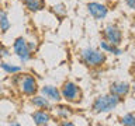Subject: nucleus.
<instances>
[{
	"instance_id": "obj_11",
	"label": "nucleus",
	"mask_w": 135,
	"mask_h": 126,
	"mask_svg": "<svg viewBox=\"0 0 135 126\" xmlns=\"http://www.w3.org/2000/svg\"><path fill=\"white\" fill-rule=\"evenodd\" d=\"M30 104L32 105L35 109H48V111H52V102L45 98L42 94H34L32 97H30Z\"/></svg>"
},
{
	"instance_id": "obj_3",
	"label": "nucleus",
	"mask_w": 135,
	"mask_h": 126,
	"mask_svg": "<svg viewBox=\"0 0 135 126\" xmlns=\"http://www.w3.org/2000/svg\"><path fill=\"white\" fill-rule=\"evenodd\" d=\"M122 102L121 98L113 95V94H104V95H99L97 98H94L91 104V112L99 115V113H107L114 111L118 105Z\"/></svg>"
},
{
	"instance_id": "obj_17",
	"label": "nucleus",
	"mask_w": 135,
	"mask_h": 126,
	"mask_svg": "<svg viewBox=\"0 0 135 126\" xmlns=\"http://www.w3.org/2000/svg\"><path fill=\"white\" fill-rule=\"evenodd\" d=\"M51 10H52V13L58 17V18H63V17L68 14V8H66V6H65L63 3L54 4V6L51 7Z\"/></svg>"
},
{
	"instance_id": "obj_24",
	"label": "nucleus",
	"mask_w": 135,
	"mask_h": 126,
	"mask_svg": "<svg viewBox=\"0 0 135 126\" xmlns=\"http://www.w3.org/2000/svg\"><path fill=\"white\" fill-rule=\"evenodd\" d=\"M8 125H10V126H20V122H16V120H10V122H8Z\"/></svg>"
},
{
	"instance_id": "obj_5",
	"label": "nucleus",
	"mask_w": 135,
	"mask_h": 126,
	"mask_svg": "<svg viewBox=\"0 0 135 126\" xmlns=\"http://www.w3.org/2000/svg\"><path fill=\"white\" fill-rule=\"evenodd\" d=\"M13 53L16 55V57L20 60L21 65H27L34 57V52L28 48L27 39L24 36H17L14 39V42H13Z\"/></svg>"
},
{
	"instance_id": "obj_22",
	"label": "nucleus",
	"mask_w": 135,
	"mask_h": 126,
	"mask_svg": "<svg viewBox=\"0 0 135 126\" xmlns=\"http://www.w3.org/2000/svg\"><path fill=\"white\" fill-rule=\"evenodd\" d=\"M59 125H62V126H73L75 123L70 122V120H68V119H63L62 122H59Z\"/></svg>"
},
{
	"instance_id": "obj_15",
	"label": "nucleus",
	"mask_w": 135,
	"mask_h": 126,
	"mask_svg": "<svg viewBox=\"0 0 135 126\" xmlns=\"http://www.w3.org/2000/svg\"><path fill=\"white\" fill-rule=\"evenodd\" d=\"M0 69H2L6 74L11 76V74H16V73L23 71V66L14 65V63H8L6 60H2V62H0Z\"/></svg>"
},
{
	"instance_id": "obj_4",
	"label": "nucleus",
	"mask_w": 135,
	"mask_h": 126,
	"mask_svg": "<svg viewBox=\"0 0 135 126\" xmlns=\"http://www.w3.org/2000/svg\"><path fill=\"white\" fill-rule=\"evenodd\" d=\"M61 95L62 99L68 104H80L83 101V91L79 84L72 80H66L61 86Z\"/></svg>"
},
{
	"instance_id": "obj_1",
	"label": "nucleus",
	"mask_w": 135,
	"mask_h": 126,
	"mask_svg": "<svg viewBox=\"0 0 135 126\" xmlns=\"http://www.w3.org/2000/svg\"><path fill=\"white\" fill-rule=\"evenodd\" d=\"M10 83L14 87L18 88V91L25 97H32L34 94L40 92L38 80L31 73H23V71H20V73L11 74Z\"/></svg>"
},
{
	"instance_id": "obj_14",
	"label": "nucleus",
	"mask_w": 135,
	"mask_h": 126,
	"mask_svg": "<svg viewBox=\"0 0 135 126\" xmlns=\"http://www.w3.org/2000/svg\"><path fill=\"white\" fill-rule=\"evenodd\" d=\"M99 46H100V49L103 50V52L111 53V55H114V56H120V55L122 53V49H121L118 45H113V44H110V42L104 41V39L100 41Z\"/></svg>"
},
{
	"instance_id": "obj_10",
	"label": "nucleus",
	"mask_w": 135,
	"mask_h": 126,
	"mask_svg": "<svg viewBox=\"0 0 135 126\" xmlns=\"http://www.w3.org/2000/svg\"><path fill=\"white\" fill-rule=\"evenodd\" d=\"M31 119L37 126H46L52 120V115L48 109H35L34 112H31Z\"/></svg>"
},
{
	"instance_id": "obj_21",
	"label": "nucleus",
	"mask_w": 135,
	"mask_h": 126,
	"mask_svg": "<svg viewBox=\"0 0 135 126\" xmlns=\"http://www.w3.org/2000/svg\"><path fill=\"white\" fill-rule=\"evenodd\" d=\"M125 4L128 6V8L135 11V0H125Z\"/></svg>"
},
{
	"instance_id": "obj_13",
	"label": "nucleus",
	"mask_w": 135,
	"mask_h": 126,
	"mask_svg": "<svg viewBox=\"0 0 135 126\" xmlns=\"http://www.w3.org/2000/svg\"><path fill=\"white\" fill-rule=\"evenodd\" d=\"M23 4L30 13H38L45 8V0H23Z\"/></svg>"
},
{
	"instance_id": "obj_20",
	"label": "nucleus",
	"mask_w": 135,
	"mask_h": 126,
	"mask_svg": "<svg viewBox=\"0 0 135 126\" xmlns=\"http://www.w3.org/2000/svg\"><path fill=\"white\" fill-rule=\"evenodd\" d=\"M27 44H28V48L32 50L34 53L37 52V49H38V45H37V42H34V41H28L27 39Z\"/></svg>"
},
{
	"instance_id": "obj_2",
	"label": "nucleus",
	"mask_w": 135,
	"mask_h": 126,
	"mask_svg": "<svg viewBox=\"0 0 135 126\" xmlns=\"http://www.w3.org/2000/svg\"><path fill=\"white\" fill-rule=\"evenodd\" d=\"M79 59L89 69H99V67L104 66L107 62V53L103 52L101 49L86 46L79 52Z\"/></svg>"
},
{
	"instance_id": "obj_23",
	"label": "nucleus",
	"mask_w": 135,
	"mask_h": 126,
	"mask_svg": "<svg viewBox=\"0 0 135 126\" xmlns=\"http://www.w3.org/2000/svg\"><path fill=\"white\" fill-rule=\"evenodd\" d=\"M6 94V87L3 86V83H0V97H3Z\"/></svg>"
},
{
	"instance_id": "obj_9",
	"label": "nucleus",
	"mask_w": 135,
	"mask_h": 126,
	"mask_svg": "<svg viewBox=\"0 0 135 126\" xmlns=\"http://www.w3.org/2000/svg\"><path fill=\"white\" fill-rule=\"evenodd\" d=\"M40 94H42L45 98H48L51 102H61L62 101V95H61V90L56 86L52 84H45V86L40 87Z\"/></svg>"
},
{
	"instance_id": "obj_12",
	"label": "nucleus",
	"mask_w": 135,
	"mask_h": 126,
	"mask_svg": "<svg viewBox=\"0 0 135 126\" xmlns=\"http://www.w3.org/2000/svg\"><path fill=\"white\" fill-rule=\"evenodd\" d=\"M52 111L55 112V115H56L58 119H61V120L69 119V118L75 113L73 108L69 107V105H68V102H66V104H59V102H56V105H55V107H52Z\"/></svg>"
},
{
	"instance_id": "obj_6",
	"label": "nucleus",
	"mask_w": 135,
	"mask_h": 126,
	"mask_svg": "<svg viewBox=\"0 0 135 126\" xmlns=\"http://www.w3.org/2000/svg\"><path fill=\"white\" fill-rule=\"evenodd\" d=\"M101 34H103V39L110 42V44L113 45H121L122 42V31L121 28L118 27V25L115 24H107L104 27V29L101 31Z\"/></svg>"
},
{
	"instance_id": "obj_16",
	"label": "nucleus",
	"mask_w": 135,
	"mask_h": 126,
	"mask_svg": "<svg viewBox=\"0 0 135 126\" xmlns=\"http://www.w3.org/2000/svg\"><path fill=\"white\" fill-rule=\"evenodd\" d=\"M11 28V21L8 17V13L6 10H0V32L6 34Z\"/></svg>"
},
{
	"instance_id": "obj_8",
	"label": "nucleus",
	"mask_w": 135,
	"mask_h": 126,
	"mask_svg": "<svg viewBox=\"0 0 135 126\" xmlns=\"http://www.w3.org/2000/svg\"><path fill=\"white\" fill-rule=\"evenodd\" d=\"M108 92L124 101V98L131 92V84L127 81H114L110 84Z\"/></svg>"
},
{
	"instance_id": "obj_18",
	"label": "nucleus",
	"mask_w": 135,
	"mask_h": 126,
	"mask_svg": "<svg viewBox=\"0 0 135 126\" xmlns=\"http://www.w3.org/2000/svg\"><path fill=\"white\" fill-rule=\"evenodd\" d=\"M120 123L124 125V126H135V115L132 112L124 113V115L120 118Z\"/></svg>"
},
{
	"instance_id": "obj_26",
	"label": "nucleus",
	"mask_w": 135,
	"mask_h": 126,
	"mask_svg": "<svg viewBox=\"0 0 135 126\" xmlns=\"http://www.w3.org/2000/svg\"><path fill=\"white\" fill-rule=\"evenodd\" d=\"M134 74H135V70H134Z\"/></svg>"
},
{
	"instance_id": "obj_19",
	"label": "nucleus",
	"mask_w": 135,
	"mask_h": 126,
	"mask_svg": "<svg viewBox=\"0 0 135 126\" xmlns=\"http://www.w3.org/2000/svg\"><path fill=\"white\" fill-rule=\"evenodd\" d=\"M11 56V50L7 48L6 45L0 44V60H6Z\"/></svg>"
},
{
	"instance_id": "obj_25",
	"label": "nucleus",
	"mask_w": 135,
	"mask_h": 126,
	"mask_svg": "<svg viewBox=\"0 0 135 126\" xmlns=\"http://www.w3.org/2000/svg\"><path fill=\"white\" fill-rule=\"evenodd\" d=\"M131 90H132V91H134V92H135V81H134V83H132V86H131Z\"/></svg>"
},
{
	"instance_id": "obj_7",
	"label": "nucleus",
	"mask_w": 135,
	"mask_h": 126,
	"mask_svg": "<svg viewBox=\"0 0 135 126\" xmlns=\"http://www.w3.org/2000/svg\"><path fill=\"white\" fill-rule=\"evenodd\" d=\"M87 13L90 14V17H93L97 21L104 20L108 15V8L105 4L99 3V2H89L87 3Z\"/></svg>"
}]
</instances>
